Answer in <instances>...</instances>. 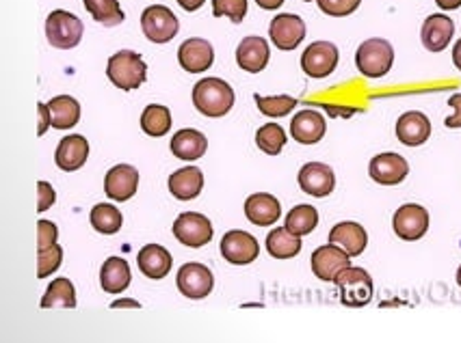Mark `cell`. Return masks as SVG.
Masks as SVG:
<instances>
[{"mask_svg": "<svg viewBox=\"0 0 461 343\" xmlns=\"http://www.w3.org/2000/svg\"><path fill=\"white\" fill-rule=\"evenodd\" d=\"M193 104L203 117L219 119L234 106V89L221 78H203L193 87Z\"/></svg>", "mask_w": 461, "mask_h": 343, "instance_id": "cell-1", "label": "cell"}, {"mask_svg": "<svg viewBox=\"0 0 461 343\" xmlns=\"http://www.w3.org/2000/svg\"><path fill=\"white\" fill-rule=\"evenodd\" d=\"M106 76L115 87L122 91H132L139 89L148 78V66L143 63V58L139 52L132 50H122L117 55L109 58V66H106Z\"/></svg>", "mask_w": 461, "mask_h": 343, "instance_id": "cell-2", "label": "cell"}, {"mask_svg": "<svg viewBox=\"0 0 461 343\" xmlns=\"http://www.w3.org/2000/svg\"><path fill=\"white\" fill-rule=\"evenodd\" d=\"M393 63L394 48L388 40H382V37L366 40L356 52V66L360 69L362 76L366 78L385 76L393 69Z\"/></svg>", "mask_w": 461, "mask_h": 343, "instance_id": "cell-3", "label": "cell"}, {"mask_svg": "<svg viewBox=\"0 0 461 343\" xmlns=\"http://www.w3.org/2000/svg\"><path fill=\"white\" fill-rule=\"evenodd\" d=\"M334 283L338 289H340V303L347 304V307L360 309L366 307L373 300V278L364 268H345V270L334 278Z\"/></svg>", "mask_w": 461, "mask_h": 343, "instance_id": "cell-4", "label": "cell"}, {"mask_svg": "<svg viewBox=\"0 0 461 343\" xmlns=\"http://www.w3.org/2000/svg\"><path fill=\"white\" fill-rule=\"evenodd\" d=\"M83 22L74 13L57 9L46 18V40L57 50H72L83 40Z\"/></svg>", "mask_w": 461, "mask_h": 343, "instance_id": "cell-5", "label": "cell"}, {"mask_svg": "<svg viewBox=\"0 0 461 343\" xmlns=\"http://www.w3.org/2000/svg\"><path fill=\"white\" fill-rule=\"evenodd\" d=\"M143 35L154 44H167L180 31V22L174 12L165 4H152L141 13Z\"/></svg>", "mask_w": 461, "mask_h": 343, "instance_id": "cell-6", "label": "cell"}, {"mask_svg": "<svg viewBox=\"0 0 461 343\" xmlns=\"http://www.w3.org/2000/svg\"><path fill=\"white\" fill-rule=\"evenodd\" d=\"M340 52L331 41H314L302 55V69L310 78H327L338 67Z\"/></svg>", "mask_w": 461, "mask_h": 343, "instance_id": "cell-7", "label": "cell"}, {"mask_svg": "<svg viewBox=\"0 0 461 343\" xmlns=\"http://www.w3.org/2000/svg\"><path fill=\"white\" fill-rule=\"evenodd\" d=\"M174 235L185 246L200 249L212 240V224L200 212H185L176 218Z\"/></svg>", "mask_w": 461, "mask_h": 343, "instance_id": "cell-8", "label": "cell"}, {"mask_svg": "<svg viewBox=\"0 0 461 343\" xmlns=\"http://www.w3.org/2000/svg\"><path fill=\"white\" fill-rule=\"evenodd\" d=\"M260 246L258 240L248 232L232 229L221 238V255L225 261L234 266H248L254 259H258Z\"/></svg>", "mask_w": 461, "mask_h": 343, "instance_id": "cell-9", "label": "cell"}, {"mask_svg": "<svg viewBox=\"0 0 461 343\" xmlns=\"http://www.w3.org/2000/svg\"><path fill=\"white\" fill-rule=\"evenodd\" d=\"M393 229L405 242H416L429 229V212L418 203H407L399 207L393 218Z\"/></svg>", "mask_w": 461, "mask_h": 343, "instance_id": "cell-10", "label": "cell"}, {"mask_svg": "<svg viewBox=\"0 0 461 343\" xmlns=\"http://www.w3.org/2000/svg\"><path fill=\"white\" fill-rule=\"evenodd\" d=\"M269 37L280 50H294L305 37V22L294 13H280L271 20Z\"/></svg>", "mask_w": 461, "mask_h": 343, "instance_id": "cell-11", "label": "cell"}, {"mask_svg": "<svg viewBox=\"0 0 461 343\" xmlns=\"http://www.w3.org/2000/svg\"><path fill=\"white\" fill-rule=\"evenodd\" d=\"M349 253L342 251L340 246L336 244H325L319 246V249L312 253V272L314 277H319L321 281H334V278L340 275L345 268L351 266Z\"/></svg>", "mask_w": 461, "mask_h": 343, "instance_id": "cell-12", "label": "cell"}, {"mask_svg": "<svg viewBox=\"0 0 461 343\" xmlns=\"http://www.w3.org/2000/svg\"><path fill=\"white\" fill-rule=\"evenodd\" d=\"M410 173V164L403 155L399 154H379L371 160V166H368V175H371L373 181L382 186H396L401 184Z\"/></svg>", "mask_w": 461, "mask_h": 343, "instance_id": "cell-13", "label": "cell"}, {"mask_svg": "<svg viewBox=\"0 0 461 343\" xmlns=\"http://www.w3.org/2000/svg\"><path fill=\"white\" fill-rule=\"evenodd\" d=\"M214 287V277L203 264H185L178 270V289L186 298H206Z\"/></svg>", "mask_w": 461, "mask_h": 343, "instance_id": "cell-14", "label": "cell"}, {"mask_svg": "<svg viewBox=\"0 0 461 343\" xmlns=\"http://www.w3.org/2000/svg\"><path fill=\"white\" fill-rule=\"evenodd\" d=\"M139 186V173L135 166L117 164L106 173L104 192L113 201H128L135 197Z\"/></svg>", "mask_w": 461, "mask_h": 343, "instance_id": "cell-15", "label": "cell"}, {"mask_svg": "<svg viewBox=\"0 0 461 343\" xmlns=\"http://www.w3.org/2000/svg\"><path fill=\"white\" fill-rule=\"evenodd\" d=\"M299 186L303 192L312 197H327L336 189V175L323 163H308L299 171Z\"/></svg>", "mask_w": 461, "mask_h": 343, "instance_id": "cell-16", "label": "cell"}, {"mask_svg": "<svg viewBox=\"0 0 461 343\" xmlns=\"http://www.w3.org/2000/svg\"><path fill=\"white\" fill-rule=\"evenodd\" d=\"M178 61L182 69H186V72L191 74H200L211 69L214 61V50L211 41L202 40V37H191V40H186L178 50Z\"/></svg>", "mask_w": 461, "mask_h": 343, "instance_id": "cell-17", "label": "cell"}, {"mask_svg": "<svg viewBox=\"0 0 461 343\" xmlns=\"http://www.w3.org/2000/svg\"><path fill=\"white\" fill-rule=\"evenodd\" d=\"M453 35H455V22L444 13L429 15L420 31L422 46H425L429 52L447 50L450 40H453Z\"/></svg>", "mask_w": 461, "mask_h": 343, "instance_id": "cell-18", "label": "cell"}, {"mask_svg": "<svg viewBox=\"0 0 461 343\" xmlns=\"http://www.w3.org/2000/svg\"><path fill=\"white\" fill-rule=\"evenodd\" d=\"M429 136H431V121L425 112L410 110L396 121V138L407 147H418V145L427 143Z\"/></svg>", "mask_w": 461, "mask_h": 343, "instance_id": "cell-19", "label": "cell"}, {"mask_svg": "<svg viewBox=\"0 0 461 343\" xmlns=\"http://www.w3.org/2000/svg\"><path fill=\"white\" fill-rule=\"evenodd\" d=\"M271 58L269 44L258 35L245 37L237 48V63L249 74H260Z\"/></svg>", "mask_w": 461, "mask_h": 343, "instance_id": "cell-20", "label": "cell"}, {"mask_svg": "<svg viewBox=\"0 0 461 343\" xmlns=\"http://www.w3.org/2000/svg\"><path fill=\"white\" fill-rule=\"evenodd\" d=\"M327 121L321 112L316 110H302L293 117L291 121V134L297 143L302 145H314L325 136Z\"/></svg>", "mask_w": 461, "mask_h": 343, "instance_id": "cell-21", "label": "cell"}, {"mask_svg": "<svg viewBox=\"0 0 461 343\" xmlns=\"http://www.w3.org/2000/svg\"><path fill=\"white\" fill-rule=\"evenodd\" d=\"M280 214V201L273 195H269V192H256V195H251L249 199L245 201V216H248L249 223L258 224V227L276 224Z\"/></svg>", "mask_w": 461, "mask_h": 343, "instance_id": "cell-22", "label": "cell"}, {"mask_svg": "<svg viewBox=\"0 0 461 343\" xmlns=\"http://www.w3.org/2000/svg\"><path fill=\"white\" fill-rule=\"evenodd\" d=\"M87 155H89V143L87 138L80 136V134H72V136L63 138L59 143L57 152H55V163L61 171H78L80 166L87 163Z\"/></svg>", "mask_w": 461, "mask_h": 343, "instance_id": "cell-23", "label": "cell"}, {"mask_svg": "<svg viewBox=\"0 0 461 343\" xmlns=\"http://www.w3.org/2000/svg\"><path fill=\"white\" fill-rule=\"evenodd\" d=\"M171 253L160 244H146L137 255V266L148 278H163L171 272Z\"/></svg>", "mask_w": 461, "mask_h": 343, "instance_id": "cell-24", "label": "cell"}, {"mask_svg": "<svg viewBox=\"0 0 461 343\" xmlns=\"http://www.w3.org/2000/svg\"><path fill=\"white\" fill-rule=\"evenodd\" d=\"M330 242L340 246L342 251H347L351 257H357L364 253L368 244V235L364 232L362 224L347 221V223H338L334 229L330 232Z\"/></svg>", "mask_w": 461, "mask_h": 343, "instance_id": "cell-25", "label": "cell"}, {"mask_svg": "<svg viewBox=\"0 0 461 343\" xmlns=\"http://www.w3.org/2000/svg\"><path fill=\"white\" fill-rule=\"evenodd\" d=\"M131 281H132L131 266H128V261L122 259V257H109V259L102 264L100 286L106 294L126 292L128 286H131Z\"/></svg>", "mask_w": 461, "mask_h": 343, "instance_id": "cell-26", "label": "cell"}, {"mask_svg": "<svg viewBox=\"0 0 461 343\" xmlns=\"http://www.w3.org/2000/svg\"><path fill=\"white\" fill-rule=\"evenodd\" d=\"M203 189V173L197 166H185L171 173L169 178V190L176 199L191 201L200 195Z\"/></svg>", "mask_w": 461, "mask_h": 343, "instance_id": "cell-27", "label": "cell"}, {"mask_svg": "<svg viewBox=\"0 0 461 343\" xmlns=\"http://www.w3.org/2000/svg\"><path fill=\"white\" fill-rule=\"evenodd\" d=\"M206 147H208L206 136H203L202 132L191 130V128L176 132L174 136H171V154L180 160L202 158V155L206 154Z\"/></svg>", "mask_w": 461, "mask_h": 343, "instance_id": "cell-28", "label": "cell"}, {"mask_svg": "<svg viewBox=\"0 0 461 343\" xmlns=\"http://www.w3.org/2000/svg\"><path fill=\"white\" fill-rule=\"evenodd\" d=\"M267 251L276 259H291L302 251V235H294L288 227H276L267 235Z\"/></svg>", "mask_w": 461, "mask_h": 343, "instance_id": "cell-29", "label": "cell"}, {"mask_svg": "<svg viewBox=\"0 0 461 343\" xmlns=\"http://www.w3.org/2000/svg\"><path fill=\"white\" fill-rule=\"evenodd\" d=\"M52 115V128L55 130H68L80 121V104L69 95H57L48 104Z\"/></svg>", "mask_w": 461, "mask_h": 343, "instance_id": "cell-30", "label": "cell"}, {"mask_svg": "<svg viewBox=\"0 0 461 343\" xmlns=\"http://www.w3.org/2000/svg\"><path fill=\"white\" fill-rule=\"evenodd\" d=\"M77 307V289L69 278H55L41 298V309H74Z\"/></svg>", "mask_w": 461, "mask_h": 343, "instance_id": "cell-31", "label": "cell"}, {"mask_svg": "<svg viewBox=\"0 0 461 343\" xmlns=\"http://www.w3.org/2000/svg\"><path fill=\"white\" fill-rule=\"evenodd\" d=\"M89 221L94 224L95 232L104 233V235H113L122 229V223H124V216L122 212L117 210L115 206L111 203H98L89 214Z\"/></svg>", "mask_w": 461, "mask_h": 343, "instance_id": "cell-32", "label": "cell"}, {"mask_svg": "<svg viewBox=\"0 0 461 343\" xmlns=\"http://www.w3.org/2000/svg\"><path fill=\"white\" fill-rule=\"evenodd\" d=\"M171 112L167 106H160V104H149L141 115V128L143 132L149 134V136L158 138L165 136L171 130Z\"/></svg>", "mask_w": 461, "mask_h": 343, "instance_id": "cell-33", "label": "cell"}, {"mask_svg": "<svg viewBox=\"0 0 461 343\" xmlns=\"http://www.w3.org/2000/svg\"><path fill=\"white\" fill-rule=\"evenodd\" d=\"M85 9L91 13V18L102 26H117L124 22V12H122L117 0H83Z\"/></svg>", "mask_w": 461, "mask_h": 343, "instance_id": "cell-34", "label": "cell"}, {"mask_svg": "<svg viewBox=\"0 0 461 343\" xmlns=\"http://www.w3.org/2000/svg\"><path fill=\"white\" fill-rule=\"evenodd\" d=\"M319 224V212L312 206H297L288 212L286 227L291 229L294 235H308L312 233Z\"/></svg>", "mask_w": 461, "mask_h": 343, "instance_id": "cell-35", "label": "cell"}, {"mask_svg": "<svg viewBox=\"0 0 461 343\" xmlns=\"http://www.w3.org/2000/svg\"><path fill=\"white\" fill-rule=\"evenodd\" d=\"M256 145L267 155H277L284 149V145H286V132L277 123H265L256 132Z\"/></svg>", "mask_w": 461, "mask_h": 343, "instance_id": "cell-36", "label": "cell"}, {"mask_svg": "<svg viewBox=\"0 0 461 343\" xmlns=\"http://www.w3.org/2000/svg\"><path fill=\"white\" fill-rule=\"evenodd\" d=\"M256 104H258V110L262 115L271 117V119H277V117H286L294 106H297V100L291 98V95H273V98H262V95H256Z\"/></svg>", "mask_w": 461, "mask_h": 343, "instance_id": "cell-37", "label": "cell"}, {"mask_svg": "<svg viewBox=\"0 0 461 343\" xmlns=\"http://www.w3.org/2000/svg\"><path fill=\"white\" fill-rule=\"evenodd\" d=\"M63 261V249L61 244H52L44 251H37V278L50 277L52 272L59 270Z\"/></svg>", "mask_w": 461, "mask_h": 343, "instance_id": "cell-38", "label": "cell"}, {"mask_svg": "<svg viewBox=\"0 0 461 343\" xmlns=\"http://www.w3.org/2000/svg\"><path fill=\"white\" fill-rule=\"evenodd\" d=\"M214 18H230L234 24L243 22L248 15V0H212Z\"/></svg>", "mask_w": 461, "mask_h": 343, "instance_id": "cell-39", "label": "cell"}, {"mask_svg": "<svg viewBox=\"0 0 461 343\" xmlns=\"http://www.w3.org/2000/svg\"><path fill=\"white\" fill-rule=\"evenodd\" d=\"M321 12L331 15V18H347V15L356 13L362 0H316Z\"/></svg>", "mask_w": 461, "mask_h": 343, "instance_id": "cell-40", "label": "cell"}, {"mask_svg": "<svg viewBox=\"0 0 461 343\" xmlns=\"http://www.w3.org/2000/svg\"><path fill=\"white\" fill-rule=\"evenodd\" d=\"M59 238V229L55 223L50 221H40L37 223V251H44L48 246H52Z\"/></svg>", "mask_w": 461, "mask_h": 343, "instance_id": "cell-41", "label": "cell"}, {"mask_svg": "<svg viewBox=\"0 0 461 343\" xmlns=\"http://www.w3.org/2000/svg\"><path fill=\"white\" fill-rule=\"evenodd\" d=\"M55 189H52L48 181H40V184H37V212H46L48 207L55 203Z\"/></svg>", "mask_w": 461, "mask_h": 343, "instance_id": "cell-42", "label": "cell"}, {"mask_svg": "<svg viewBox=\"0 0 461 343\" xmlns=\"http://www.w3.org/2000/svg\"><path fill=\"white\" fill-rule=\"evenodd\" d=\"M448 106H453L455 115L447 117V121H444V126H447V128H461V93L450 95Z\"/></svg>", "mask_w": 461, "mask_h": 343, "instance_id": "cell-43", "label": "cell"}, {"mask_svg": "<svg viewBox=\"0 0 461 343\" xmlns=\"http://www.w3.org/2000/svg\"><path fill=\"white\" fill-rule=\"evenodd\" d=\"M37 115H40V128H37V134H46L48 128L52 126V115H50V109H48V104H37Z\"/></svg>", "mask_w": 461, "mask_h": 343, "instance_id": "cell-44", "label": "cell"}, {"mask_svg": "<svg viewBox=\"0 0 461 343\" xmlns=\"http://www.w3.org/2000/svg\"><path fill=\"white\" fill-rule=\"evenodd\" d=\"M126 307L139 309V307H141V304H139L137 300H131V298H120V300H115V303L111 304V309H126Z\"/></svg>", "mask_w": 461, "mask_h": 343, "instance_id": "cell-45", "label": "cell"}, {"mask_svg": "<svg viewBox=\"0 0 461 343\" xmlns=\"http://www.w3.org/2000/svg\"><path fill=\"white\" fill-rule=\"evenodd\" d=\"M206 0H178V4L185 12H197Z\"/></svg>", "mask_w": 461, "mask_h": 343, "instance_id": "cell-46", "label": "cell"}, {"mask_svg": "<svg viewBox=\"0 0 461 343\" xmlns=\"http://www.w3.org/2000/svg\"><path fill=\"white\" fill-rule=\"evenodd\" d=\"M436 4L444 12H453V9L461 7V0H436Z\"/></svg>", "mask_w": 461, "mask_h": 343, "instance_id": "cell-47", "label": "cell"}, {"mask_svg": "<svg viewBox=\"0 0 461 343\" xmlns=\"http://www.w3.org/2000/svg\"><path fill=\"white\" fill-rule=\"evenodd\" d=\"M256 3H258V7L267 9V12H273V9L282 7L284 0H256Z\"/></svg>", "mask_w": 461, "mask_h": 343, "instance_id": "cell-48", "label": "cell"}, {"mask_svg": "<svg viewBox=\"0 0 461 343\" xmlns=\"http://www.w3.org/2000/svg\"><path fill=\"white\" fill-rule=\"evenodd\" d=\"M453 63H455V67H457L461 72V40L453 48Z\"/></svg>", "mask_w": 461, "mask_h": 343, "instance_id": "cell-49", "label": "cell"}, {"mask_svg": "<svg viewBox=\"0 0 461 343\" xmlns=\"http://www.w3.org/2000/svg\"><path fill=\"white\" fill-rule=\"evenodd\" d=\"M457 286L461 287V266H459V270H457Z\"/></svg>", "mask_w": 461, "mask_h": 343, "instance_id": "cell-50", "label": "cell"}, {"mask_svg": "<svg viewBox=\"0 0 461 343\" xmlns=\"http://www.w3.org/2000/svg\"><path fill=\"white\" fill-rule=\"evenodd\" d=\"M303 3H310V0H303Z\"/></svg>", "mask_w": 461, "mask_h": 343, "instance_id": "cell-51", "label": "cell"}]
</instances>
